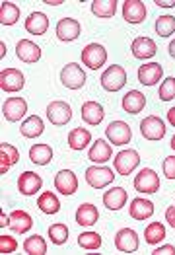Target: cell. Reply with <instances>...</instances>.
Here are the masks:
<instances>
[{
	"mask_svg": "<svg viewBox=\"0 0 175 255\" xmlns=\"http://www.w3.org/2000/svg\"><path fill=\"white\" fill-rule=\"evenodd\" d=\"M125 84H127V72L121 64H111L101 74V86L107 92H119Z\"/></svg>",
	"mask_w": 175,
	"mask_h": 255,
	"instance_id": "1",
	"label": "cell"
},
{
	"mask_svg": "<svg viewBox=\"0 0 175 255\" xmlns=\"http://www.w3.org/2000/svg\"><path fill=\"white\" fill-rule=\"evenodd\" d=\"M107 61V49L99 43H89L82 51V63L86 64L89 70L101 68Z\"/></svg>",
	"mask_w": 175,
	"mask_h": 255,
	"instance_id": "2",
	"label": "cell"
},
{
	"mask_svg": "<svg viewBox=\"0 0 175 255\" xmlns=\"http://www.w3.org/2000/svg\"><path fill=\"white\" fill-rule=\"evenodd\" d=\"M61 82L68 90H80L82 86L86 84V72L80 64L76 63H68L61 70Z\"/></svg>",
	"mask_w": 175,
	"mask_h": 255,
	"instance_id": "3",
	"label": "cell"
},
{
	"mask_svg": "<svg viewBox=\"0 0 175 255\" xmlns=\"http://www.w3.org/2000/svg\"><path fill=\"white\" fill-rule=\"evenodd\" d=\"M113 164H115V170L119 171V175H131L132 171L136 170V166L140 164V154L134 148L121 150L115 156Z\"/></svg>",
	"mask_w": 175,
	"mask_h": 255,
	"instance_id": "4",
	"label": "cell"
},
{
	"mask_svg": "<svg viewBox=\"0 0 175 255\" xmlns=\"http://www.w3.org/2000/svg\"><path fill=\"white\" fill-rule=\"evenodd\" d=\"M47 119L57 125V127H63L66 123H70L72 119V107L68 106L63 100H57V102H51L47 106Z\"/></svg>",
	"mask_w": 175,
	"mask_h": 255,
	"instance_id": "5",
	"label": "cell"
},
{
	"mask_svg": "<svg viewBox=\"0 0 175 255\" xmlns=\"http://www.w3.org/2000/svg\"><path fill=\"white\" fill-rule=\"evenodd\" d=\"M134 189L138 193H146V195H152L160 189V177L158 173L150 168H144V170L138 171V175L134 177Z\"/></svg>",
	"mask_w": 175,
	"mask_h": 255,
	"instance_id": "6",
	"label": "cell"
},
{
	"mask_svg": "<svg viewBox=\"0 0 175 255\" xmlns=\"http://www.w3.org/2000/svg\"><path fill=\"white\" fill-rule=\"evenodd\" d=\"M140 132L148 140H162L166 136V123L158 115H148L140 123Z\"/></svg>",
	"mask_w": 175,
	"mask_h": 255,
	"instance_id": "7",
	"label": "cell"
},
{
	"mask_svg": "<svg viewBox=\"0 0 175 255\" xmlns=\"http://www.w3.org/2000/svg\"><path fill=\"white\" fill-rule=\"evenodd\" d=\"M105 134H107V140L115 146H123V144H129L132 138V130L127 123L123 121H113L105 128Z\"/></svg>",
	"mask_w": 175,
	"mask_h": 255,
	"instance_id": "8",
	"label": "cell"
},
{
	"mask_svg": "<svg viewBox=\"0 0 175 255\" xmlns=\"http://www.w3.org/2000/svg\"><path fill=\"white\" fill-rule=\"evenodd\" d=\"M25 84V76L18 68H2L0 70V88L2 92H20Z\"/></svg>",
	"mask_w": 175,
	"mask_h": 255,
	"instance_id": "9",
	"label": "cell"
},
{
	"mask_svg": "<svg viewBox=\"0 0 175 255\" xmlns=\"http://www.w3.org/2000/svg\"><path fill=\"white\" fill-rule=\"evenodd\" d=\"M115 175L109 168H103V166H91L86 170V181L88 185H91L93 189H103L107 187L109 183H113Z\"/></svg>",
	"mask_w": 175,
	"mask_h": 255,
	"instance_id": "10",
	"label": "cell"
},
{
	"mask_svg": "<svg viewBox=\"0 0 175 255\" xmlns=\"http://www.w3.org/2000/svg\"><path fill=\"white\" fill-rule=\"evenodd\" d=\"M140 242H138V234L132 228H123L115 234V248L123 254H134L138 250Z\"/></svg>",
	"mask_w": 175,
	"mask_h": 255,
	"instance_id": "11",
	"label": "cell"
},
{
	"mask_svg": "<svg viewBox=\"0 0 175 255\" xmlns=\"http://www.w3.org/2000/svg\"><path fill=\"white\" fill-rule=\"evenodd\" d=\"M41 187H43V179L35 171H23L18 177V191L25 197H31L37 191H41Z\"/></svg>",
	"mask_w": 175,
	"mask_h": 255,
	"instance_id": "12",
	"label": "cell"
},
{
	"mask_svg": "<svg viewBox=\"0 0 175 255\" xmlns=\"http://www.w3.org/2000/svg\"><path fill=\"white\" fill-rule=\"evenodd\" d=\"M57 37H59V41L65 43L76 41L80 37V23H78V20H74V18L59 20V23H57Z\"/></svg>",
	"mask_w": 175,
	"mask_h": 255,
	"instance_id": "13",
	"label": "cell"
},
{
	"mask_svg": "<svg viewBox=\"0 0 175 255\" xmlns=\"http://www.w3.org/2000/svg\"><path fill=\"white\" fill-rule=\"evenodd\" d=\"M16 55L22 63H37L41 59V47L37 43L29 41V39H20L16 45Z\"/></svg>",
	"mask_w": 175,
	"mask_h": 255,
	"instance_id": "14",
	"label": "cell"
},
{
	"mask_svg": "<svg viewBox=\"0 0 175 255\" xmlns=\"http://www.w3.org/2000/svg\"><path fill=\"white\" fill-rule=\"evenodd\" d=\"M2 113H4V117L8 121L16 123L27 113V102L23 98H8L4 102V106H2Z\"/></svg>",
	"mask_w": 175,
	"mask_h": 255,
	"instance_id": "15",
	"label": "cell"
},
{
	"mask_svg": "<svg viewBox=\"0 0 175 255\" xmlns=\"http://www.w3.org/2000/svg\"><path fill=\"white\" fill-rule=\"evenodd\" d=\"M123 18L136 25V23H142L144 18H146V6L144 2L140 0H125L123 2Z\"/></svg>",
	"mask_w": 175,
	"mask_h": 255,
	"instance_id": "16",
	"label": "cell"
},
{
	"mask_svg": "<svg viewBox=\"0 0 175 255\" xmlns=\"http://www.w3.org/2000/svg\"><path fill=\"white\" fill-rule=\"evenodd\" d=\"M55 187L61 195H72L78 191V177L70 170H61L55 175Z\"/></svg>",
	"mask_w": 175,
	"mask_h": 255,
	"instance_id": "17",
	"label": "cell"
},
{
	"mask_svg": "<svg viewBox=\"0 0 175 255\" xmlns=\"http://www.w3.org/2000/svg\"><path fill=\"white\" fill-rule=\"evenodd\" d=\"M164 76V66L158 63H146L138 68V82L142 86L158 84Z\"/></svg>",
	"mask_w": 175,
	"mask_h": 255,
	"instance_id": "18",
	"label": "cell"
},
{
	"mask_svg": "<svg viewBox=\"0 0 175 255\" xmlns=\"http://www.w3.org/2000/svg\"><path fill=\"white\" fill-rule=\"evenodd\" d=\"M131 51L136 59L146 61V59H152L154 55L158 53V45L150 37H136L131 45Z\"/></svg>",
	"mask_w": 175,
	"mask_h": 255,
	"instance_id": "19",
	"label": "cell"
},
{
	"mask_svg": "<svg viewBox=\"0 0 175 255\" xmlns=\"http://www.w3.org/2000/svg\"><path fill=\"white\" fill-rule=\"evenodd\" d=\"M121 106H123V111L131 113V115H136V113H140L146 107V96L142 92H138V90H131L123 98Z\"/></svg>",
	"mask_w": 175,
	"mask_h": 255,
	"instance_id": "20",
	"label": "cell"
},
{
	"mask_svg": "<svg viewBox=\"0 0 175 255\" xmlns=\"http://www.w3.org/2000/svg\"><path fill=\"white\" fill-rule=\"evenodd\" d=\"M111 156H113V148H111V144L105 138H97V140L91 144L89 154H88V158H89L93 164H105Z\"/></svg>",
	"mask_w": 175,
	"mask_h": 255,
	"instance_id": "21",
	"label": "cell"
},
{
	"mask_svg": "<svg viewBox=\"0 0 175 255\" xmlns=\"http://www.w3.org/2000/svg\"><path fill=\"white\" fill-rule=\"evenodd\" d=\"M103 117H105V109H103L101 104H97V102H86L82 106V119L86 121L88 125L95 127V125H99L103 121Z\"/></svg>",
	"mask_w": 175,
	"mask_h": 255,
	"instance_id": "22",
	"label": "cell"
},
{
	"mask_svg": "<svg viewBox=\"0 0 175 255\" xmlns=\"http://www.w3.org/2000/svg\"><path fill=\"white\" fill-rule=\"evenodd\" d=\"M127 199H129V195L123 187H113V189L105 191V195H103V205L109 211H119V209H123L127 205Z\"/></svg>",
	"mask_w": 175,
	"mask_h": 255,
	"instance_id": "23",
	"label": "cell"
},
{
	"mask_svg": "<svg viewBox=\"0 0 175 255\" xmlns=\"http://www.w3.org/2000/svg\"><path fill=\"white\" fill-rule=\"evenodd\" d=\"M18 160H20V152L12 144H8V142L0 144V173L2 175L10 170V166H16Z\"/></svg>",
	"mask_w": 175,
	"mask_h": 255,
	"instance_id": "24",
	"label": "cell"
},
{
	"mask_svg": "<svg viewBox=\"0 0 175 255\" xmlns=\"http://www.w3.org/2000/svg\"><path fill=\"white\" fill-rule=\"evenodd\" d=\"M129 214L134 220H148L154 214V203L148 199H134L129 207Z\"/></svg>",
	"mask_w": 175,
	"mask_h": 255,
	"instance_id": "25",
	"label": "cell"
},
{
	"mask_svg": "<svg viewBox=\"0 0 175 255\" xmlns=\"http://www.w3.org/2000/svg\"><path fill=\"white\" fill-rule=\"evenodd\" d=\"M25 29L31 35H43L45 31L49 29V18L45 16L43 12H31L25 20Z\"/></svg>",
	"mask_w": 175,
	"mask_h": 255,
	"instance_id": "26",
	"label": "cell"
},
{
	"mask_svg": "<svg viewBox=\"0 0 175 255\" xmlns=\"http://www.w3.org/2000/svg\"><path fill=\"white\" fill-rule=\"evenodd\" d=\"M33 226V218L25 211H14L10 214V228L16 232V234H25L29 232Z\"/></svg>",
	"mask_w": 175,
	"mask_h": 255,
	"instance_id": "27",
	"label": "cell"
},
{
	"mask_svg": "<svg viewBox=\"0 0 175 255\" xmlns=\"http://www.w3.org/2000/svg\"><path fill=\"white\" fill-rule=\"evenodd\" d=\"M97 220H99V211L95 209V205L84 203V205L78 207V211H76V222L80 226H93Z\"/></svg>",
	"mask_w": 175,
	"mask_h": 255,
	"instance_id": "28",
	"label": "cell"
},
{
	"mask_svg": "<svg viewBox=\"0 0 175 255\" xmlns=\"http://www.w3.org/2000/svg\"><path fill=\"white\" fill-rule=\"evenodd\" d=\"M43 119L39 115H29V119H25L20 127V132H22L25 138H37L43 134Z\"/></svg>",
	"mask_w": 175,
	"mask_h": 255,
	"instance_id": "29",
	"label": "cell"
},
{
	"mask_svg": "<svg viewBox=\"0 0 175 255\" xmlns=\"http://www.w3.org/2000/svg\"><path fill=\"white\" fill-rule=\"evenodd\" d=\"M91 140V134L88 128L76 127L68 132V146L72 150H84Z\"/></svg>",
	"mask_w": 175,
	"mask_h": 255,
	"instance_id": "30",
	"label": "cell"
},
{
	"mask_svg": "<svg viewBox=\"0 0 175 255\" xmlns=\"http://www.w3.org/2000/svg\"><path fill=\"white\" fill-rule=\"evenodd\" d=\"M117 0H93L91 2V14L97 18H113L117 12Z\"/></svg>",
	"mask_w": 175,
	"mask_h": 255,
	"instance_id": "31",
	"label": "cell"
},
{
	"mask_svg": "<svg viewBox=\"0 0 175 255\" xmlns=\"http://www.w3.org/2000/svg\"><path fill=\"white\" fill-rule=\"evenodd\" d=\"M29 160L37 166H47L53 160V148L49 144H33L29 148Z\"/></svg>",
	"mask_w": 175,
	"mask_h": 255,
	"instance_id": "32",
	"label": "cell"
},
{
	"mask_svg": "<svg viewBox=\"0 0 175 255\" xmlns=\"http://www.w3.org/2000/svg\"><path fill=\"white\" fill-rule=\"evenodd\" d=\"M37 207L45 214H57L61 211V203L57 199V195L51 191H43L37 199Z\"/></svg>",
	"mask_w": 175,
	"mask_h": 255,
	"instance_id": "33",
	"label": "cell"
},
{
	"mask_svg": "<svg viewBox=\"0 0 175 255\" xmlns=\"http://www.w3.org/2000/svg\"><path fill=\"white\" fill-rule=\"evenodd\" d=\"M20 20V8L12 2H2L0 6V23L2 25H16V21Z\"/></svg>",
	"mask_w": 175,
	"mask_h": 255,
	"instance_id": "34",
	"label": "cell"
},
{
	"mask_svg": "<svg viewBox=\"0 0 175 255\" xmlns=\"http://www.w3.org/2000/svg\"><path fill=\"white\" fill-rule=\"evenodd\" d=\"M166 238V226L162 222H150L144 230V240L148 246H158Z\"/></svg>",
	"mask_w": 175,
	"mask_h": 255,
	"instance_id": "35",
	"label": "cell"
},
{
	"mask_svg": "<svg viewBox=\"0 0 175 255\" xmlns=\"http://www.w3.org/2000/svg\"><path fill=\"white\" fill-rule=\"evenodd\" d=\"M23 250H25V254H29V255H45L47 254L45 238L39 234L31 236V238H25V242H23Z\"/></svg>",
	"mask_w": 175,
	"mask_h": 255,
	"instance_id": "36",
	"label": "cell"
},
{
	"mask_svg": "<svg viewBox=\"0 0 175 255\" xmlns=\"http://www.w3.org/2000/svg\"><path fill=\"white\" fill-rule=\"evenodd\" d=\"M78 246L82 250H89V252H95L101 248V236L97 232H82L78 236Z\"/></svg>",
	"mask_w": 175,
	"mask_h": 255,
	"instance_id": "37",
	"label": "cell"
},
{
	"mask_svg": "<svg viewBox=\"0 0 175 255\" xmlns=\"http://www.w3.org/2000/svg\"><path fill=\"white\" fill-rule=\"evenodd\" d=\"M156 33L160 37H170L175 33V18L174 16H160L156 20Z\"/></svg>",
	"mask_w": 175,
	"mask_h": 255,
	"instance_id": "38",
	"label": "cell"
},
{
	"mask_svg": "<svg viewBox=\"0 0 175 255\" xmlns=\"http://www.w3.org/2000/svg\"><path fill=\"white\" fill-rule=\"evenodd\" d=\"M49 238H51V242L55 244V246H63L66 244V240H68V228H66L65 224H51L49 226Z\"/></svg>",
	"mask_w": 175,
	"mask_h": 255,
	"instance_id": "39",
	"label": "cell"
},
{
	"mask_svg": "<svg viewBox=\"0 0 175 255\" xmlns=\"http://www.w3.org/2000/svg\"><path fill=\"white\" fill-rule=\"evenodd\" d=\"M158 96H160V100L162 102H170V100H175V78H166L162 86H160V90H158Z\"/></svg>",
	"mask_w": 175,
	"mask_h": 255,
	"instance_id": "40",
	"label": "cell"
},
{
	"mask_svg": "<svg viewBox=\"0 0 175 255\" xmlns=\"http://www.w3.org/2000/svg\"><path fill=\"white\" fill-rule=\"evenodd\" d=\"M18 250V242L12 236H0V254H14Z\"/></svg>",
	"mask_w": 175,
	"mask_h": 255,
	"instance_id": "41",
	"label": "cell"
},
{
	"mask_svg": "<svg viewBox=\"0 0 175 255\" xmlns=\"http://www.w3.org/2000/svg\"><path fill=\"white\" fill-rule=\"evenodd\" d=\"M164 173L168 179H175V156H168L164 160Z\"/></svg>",
	"mask_w": 175,
	"mask_h": 255,
	"instance_id": "42",
	"label": "cell"
},
{
	"mask_svg": "<svg viewBox=\"0 0 175 255\" xmlns=\"http://www.w3.org/2000/svg\"><path fill=\"white\" fill-rule=\"evenodd\" d=\"M154 255H175V248L174 246H162V248H156L154 250Z\"/></svg>",
	"mask_w": 175,
	"mask_h": 255,
	"instance_id": "43",
	"label": "cell"
},
{
	"mask_svg": "<svg viewBox=\"0 0 175 255\" xmlns=\"http://www.w3.org/2000/svg\"><path fill=\"white\" fill-rule=\"evenodd\" d=\"M166 220H168V224H170V226L175 230V205H174V207H170V209L166 211Z\"/></svg>",
	"mask_w": 175,
	"mask_h": 255,
	"instance_id": "44",
	"label": "cell"
},
{
	"mask_svg": "<svg viewBox=\"0 0 175 255\" xmlns=\"http://www.w3.org/2000/svg\"><path fill=\"white\" fill-rule=\"evenodd\" d=\"M156 4L162 6V8H174L175 0H156Z\"/></svg>",
	"mask_w": 175,
	"mask_h": 255,
	"instance_id": "45",
	"label": "cell"
},
{
	"mask_svg": "<svg viewBox=\"0 0 175 255\" xmlns=\"http://www.w3.org/2000/svg\"><path fill=\"white\" fill-rule=\"evenodd\" d=\"M6 226H10V216L6 213H2V218H0V228H6Z\"/></svg>",
	"mask_w": 175,
	"mask_h": 255,
	"instance_id": "46",
	"label": "cell"
},
{
	"mask_svg": "<svg viewBox=\"0 0 175 255\" xmlns=\"http://www.w3.org/2000/svg\"><path fill=\"white\" fill-rule=\"evenodd\" d=\"M168 121H170L172 127H175V107H172V109L168 111Z\"/></svg>",
	"mask_w": 175,
	"mask_h": 255,
	"instance_id": "47",
	"label": "cell"
},
{
	"mask_svg": "<svg viewBox=\"0 0 175 255\" xmlns=\"http://www.w3.org/2000/svg\"><path fill=\"white\" fill-rule=\"evenodd\" d=\"M168 51H170V55H172V57H174L175 59V39L172 43H170V47H168Z\"/></svg>",
	"mask_w": 175,
	"mask_h": 255,
	"instance_id": "48",
	"label": "cell"
},
{
	"mask_svg": "<svg viewBox=\"0 0 175 255\" xmlns=\"http://www.w3.org/2000/svg\"><path fill=\"white\" fill-rule=\"evenodd\" d=\"M0 49H2V51H0V57L4 59V57H6V43H0Z\"/></svg>",
	"mask_w": 175,
	"mask_h": 255,
	"instance_id": "49",
	"label": "cell"
},
{
	"mask_svg": "<svg viewBox=\"0 0 175 255\" xmlns=\"http://www.w3.org/2000/svg\"><path fill=\"white\" fill-rule=\"evenodd\" d=\"M45 4H51V6H57V4H63L61 0H49V2H45Z\"/></svg>",
	"mask_w": 175,
	"mask_h": 255,
	"instance_id": "50",
	"label": "cell"
},
{
	"mask_svg": "<svg viewBox=\"0 0 175 255\" xmlns=\"http://www.w3.org/2000/svg\"><path fill=\"white\" fill-rule=\"evenodd\" d=\"M172 148L175 150V134H174V136H172Z\"/></svg>",
	"mask_w": 175,
	"mask_h": 255,
	"instance_id": "51",
	"label": "cell"
}]
</instances>
